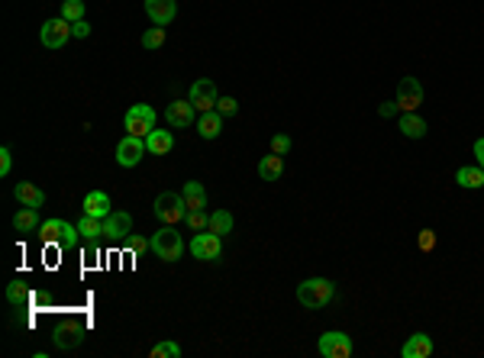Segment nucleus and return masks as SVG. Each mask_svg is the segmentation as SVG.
Listing matches in <instances>:
<instances>
[{"label": "nucleus", "mask_w": 484, "mask_h": 358, "mask_svg": "<svg viewBox=\"0 0 484 358\" xmlns=\"http://www.w3.org/2000/svg\"><path fill=\"white\" fill-rule=\"evenodd\" d=\"M14 197L16 200H20L23 207H36V210H39V207L45 204V190L43 188H36L33 181H20L14 188Z\"/></svg>", "instance_id": "obj_18"}, {"label": "nucleus", "mask_w": 484, "mask_h": 358, "mask_svg": "<svg viewBox=\"0 0 484 358\" xmlns=\"http://www.w3.org/2000/svg\"><path fill=\"white\" fill-rule=\"evenodd\" d=\"M133 232V217L127 210H113L110 217H104V236L113 242H123V239Z\"/></svg>", "instance_id": "obj_14"}, {"label": "nucleus", "mask_w": 484, "mask_h": 358, "mask_svg": "<svg viewBox=\"0 0 484 358\" xmlns=\"http://www.w3.org/2000/svg\"><path fill=\"white\" fill-rule=\"evenodd\" d=\"M149 152V146H146V139L142 136H123L119 139V146H117V165L119 168H136V165L142 162V155Z\"/></svg>", "instance_id": "obj_8"}, {"label": "nucleus", "mask_w": 484, "mask_h": 358, "mask_svg": "<svg viewBox=\"0 0 484 358\" xmlns=\"http://www.w3.org/2000/svg\"><path fill=\"white\" fill-rule=\"evenodd\" d=\"M7 303H10V307H23V303H29V288H26V281L14 278V281L7 284Z\"/></svg>", "instance_id": "obj_28"}, {"label": "nucleus", "mask_w": 484, "mask_h": 358, "mask_svg": "<svg viewBox=\"0 0 484 358\" xmlns=\"http://www.w3.org/2000/svg\"><path fill=\"white\" fill-rule=\"evenodd\" d=\"M188 249H190V255L200 261H220V255H223V236H217V232H210V229L194 232Z\"/></svg>", "instance_id": "obj_6"}, {"label": "nucleus", "mask_w": 484, "mask_h": 358, "mask_svg": "<svg viewBox=\"0 0 484 358\" xmlns=\"http://www.w3.org/2000/svg\"><path fill=\"white\" fill-rule=\"evenodd\" d=\"M475 158H478V165L484 168V139H478V142H475Z\"/></svg>", "instance_id": "obj_40"}, {"label": "nucleus", "mask_w": 484, "mask_h": 358, "mask_svg": "<svg viewBox=\"0 0 484 358\" xmlns=\"http://www.w3.org/2000/svg\"><path fill=\"white\" fill-rule=\"evenodd\" d=\"M400 355L404 358H429L433 355V336H426V332H414V336L404 342Z\"/></svg>", "instance_id": "obj_17"}, {"label": "nucleus", "mask_w": 484, "mask_h": 358, "mask_svg": "<svg viewBox=\"0 0 484 358\" xmlns=\"http://www.w3.org/2000/svg\"><path fill=\"white\" fill-rule=\"evenodd\" d=\"M149 355L152 358H181V345L171 342V339H165V342H155Z\"/></svg>", "instance_id": "obj_30"}, {"label": "nucleus", "mask_w": 484, "mask_h": 358, "mask_svg": "<svg viewBox=\"0 0 484 358\" xmlns=\"http://www.w3.org/2000/svg\"><path fill=\"white\" fill-rule=\"evenodd\" d=\"M217 110L223 113V116H236V113H239V100L236 97H220L217 100Z\"/></svg>", "instance_id": "obj_36"}, {"label": "nucleus", "mask_w": 484, "mask_h": 358, "mask_svg": "<svg viewBox=\"0 0 484 358\" xmlns=\"http://www.w3.org/2000/svg\"><path fill=\"white\" fill-rule=\"evenodd\" d=\"M142 7H146L149 20H152L155 26H168L178 16V0H146Z\"/></svg>", "instance_id": "obj_15"}, {"label": "nucleus", "mask_w": 484, "mask_h": 358, "mask_svg": "<svg viewBox=\"0 0 484 358\" xmlns=\"http://www.w3.org/2000/svg\"><path fill=\"white\" fill-rule=\"evenodd\" d=\"M378 113H381V119H391V116H397V113H400L397 100H384V104L378 107Z\"/></svg>", "instance_id": "obj_39"}, {"label": "nucleus", "mask_w": 484, "mask_h": 358, "mask_svg": "<svg viewBox=\"0 0 484 358\" xmlns=\"http://www.w3.org/2000/svg\"><path fill=\"white\" fill-rule=\"evenodd\" d=\"M85 213H91V217H110L113 213V204H110V194H104V190H91V194L85 197Z\"/></svg>", "instance_id": "obj_19"}, {"label": "nucleus", "mask_w": 484, "mask_h": 358, "mask_svg": "<svg viewBox=\"0 0 484 358\" xmlns=\"http://www.w3.org/2000/svg\"><path fill=\"white\" fill-rule=\"evenodd\" d=\"M62 16L68 23L85 20V0H62Z\"/></svg>", "instance_id": "obj_31"}, {"label": "nucleus", "mask_w": 484, "mask_h": 358, "mask_svg": "<svg viewBox=\"0 0 484 358\" xmlns=\"http://www.w3.org/2000/svg\"><path fill=\"white\" fill-rule=\"evenodd\" d=\"M165 119H168L171 129H188L197 123V110L190 100H175V104H168V110H165Z\"/></svg>", "instance_id": "obj_13"}, {"label": "nucleus", "mask_w": 484, "mask_h": 358, "mask_svg": "<svg viewBox=\"0 0 484 358\" xmlns=\"http://www.w3.org/2000/svg\"><path fill=\"white\" fill-rule=\"evenodd\" d=\"M14 229L16 232H36V229H39V210H36V207L16 210L14 213Z\"/></svg>", "instance_id": "obj_26"}, {"label": "nucleus", "mask_w": 484, "mask_h": 358, "mask_svg": "<svg viewBox=\"0 0 484 358\" xmlns=\"http://www.w3.org/2000/svg\"><path fill=\"white\" fill-rule=\"evenodd\" d=\"M271 152L274 155H288L291 152V136H284V133L271 136Z\"/></svg>", "instance_id": "obj_35"}, {"label": "nucleus", "mask_w": 484, "mask_h": 358, "mask_svg": "<svg viewBox=\"0 0 484 358\" xmlns=\"http://www.w3.org/2000/svg\"><path fill=\"white\" fill-rule=\"evenodd\" d=\"M284 175V158H281V155H265V158H262L259 162V178L262 181H278V178Z\"/></svg>", "instance_id": "obj_24"}, {"label": "nucleus", "mask_w": 484, "mask_h": 358, "mask_svg": "<svg viewBox=\"0 0 484 358\" xmlns=\"http://www.w3.org/2000/svg\"><path fill=\"white\" fill-rule=\"evenodd\" d=\"M77 232H81V239L85 242H97L100 236H104V219L100 217H91V213H81V219H77Z\"/></svg>", "instance_id": "obj_23"}, {"label": "nucleus", "mask_w": 484, "mask_h": 358, "mask_svg": "<svg viewBox=\"0 0 484 358\" xmlns=\"http://www.w3.org/2000/svg\"><path fill=\"white\" fill-rule=\"evenodd\" d=\"M333 297H336V284L330 278H307V281L297 284V300L307 310H323Z\"/></svg>", "instance_id": "obj_1"}, {"label": "nucleus", "mask_w": 484, "mask_h": 358, "mask_svg": "<svg viewBox=\"0 0 484 358\" xmlns=\"http://www.w3.org/2000/svg\"><path fill=\"white\" fill-rule=\"evenodd\" d=\"M397 107L404 113H416L420 110V104H423V85L416 81V77H400V85H397Z\"/></svg>", "instance_id": "obj_12"}, {"label": "nucleus", "mask_w": 484, "mask_h": 358, "mask_svg": "<svg viewBox=\"0 0 484 358\" xmlns=\"http://www.w3.org/2000/svg\"><path fill=\"white\" fill-rule=\"evenodd\" d=\"M316 352H320L323 358H352V355H355V342H352L349 332L330 330V332H323V336H320Z\"/></svg>", "instance_id": "obj_5"}, {"label": "nucleus", "mask_w": 484, "mask_h": 358, "mask_svg": "<svg viewBox=\"0 0 484 358\" xmlns=\"http://www.w3.org/2000/svg\"><path fill=\"white\" fill-rule=\"evenodd\" d=\"M397 129H400V136H407V139H423L429 126H426V119H423L420 113H404L400 123H397Z\"/></svg>", "instance_id": "obj_21"}, {"label": "nucleus", "mask_w": 484, "mask_h": 358, "mask_svg": "<svg viewBox=\"0 0 484 358\" xmlns=\"http://www.w3.org/2000/svg\"><path fill=\"white\" fill-rule=\"evenodd\" d=\"M223 113L220 110H207V113H200V116H197V133H200V139H217L220 133H223Z\"/></svg>", "instance_id": "obj_16"}, {"label": "nucleus", "mask_w": 484, "mask_h": 358, "mask_svg": "<svg viewBox=\"0 0 484 358\" xmlns=\"http://www.w3.org/2000/svg\"><path fill=\"white\" fill-rule=\"evenodd\" d=\"M210 232H217V236H230L232 232V213L230 210H213L210 213V226H207Z\"/></svg>", "instance_id": "obj_27"}, {"label": "nucleus", "mask_w": 484, "mask_h": 358, "mask_svg": "<svg viewBox=\"0 0 484 358\" xmlns=\"http://www.w3.org/2000/svg\"><path fill=\"white\" fill-rule=\"evenodd\" d=\"M188 100H190V104H194V110H197V113L217 110V100H220L217 85H213L210 77H200V81H194V85H190Z\"/></svg>", "instance_id": "obj_10"}, {"label": "nucleus", "mask_w": 484, "mask_h": 358, "mask_svg": "<svg viewBox=\"0 0 484 358\" xmlns=\"http://www.w3.org/2000/svg\"><path fill=\"white\" fill-rule=\"evenodd\" d=\"M155 129V110L149 104H133L127 110V133L129 136H142L146 139Z\"/></svg>", "instance_id": "obj_9"}, {"label": "nucleus", "mask_w": 484, "mask_h": 358, "mask_svg": "<svg viewBox=\"0 0 484 358\" xmlns=\"http://www.w3.org/2000/svg\"><path fill=\"white\" fill-rule=\"evenodd\" d=\"M152 213L161 219V223L178 226V223L188 219V200H184V194H175V190H161V194L155 197Z\"/></svg>", "instance_id": "obj_4"}, {"label": "nucleus", "mask_w": 484, "mask_h": 358, "mask_svg": "<svg viewBox=\"0 0 484 358\" xmlns=\"http://www.w3.org/2000/svg\"><path fill=\"white\" fill-rule=\"evenodd\" d=\"M149 242H152L155 259H161V261H178L184 255V239H181V232H178V226L161 223V229L155 232Z\"/></svg>", "instance_id": "obj_3"}, {"label": "nucleus", "mask_w": 484, "mask_h": 358, "mask_svg": "<svg viewBox=\"0 0 484 358\" xmlns=\"http://www.w3.org/2000/svg\"><path fill=\"white\" fill-rule=\"evenodd\" d=\"M456 184L465 190H478L484 188V168L481 165H462V168L456 171Z\"/></svg>", "instance_id": "obj_22"}, {"label": "nucleus", "mask_w": 484, "mask_h": 358, "mask_svg": "<svg viewBox=\"0 0 484 358\" xmlns=\"http://www.w3.org/2000/svg\"><path fill=\"white\" fill-rule=\"evenodd\" d=\"M36 236H39V242H45V246H62V249H75L77 242H81L77 226L65 223V219H45V223H39Z\"/></svg>", "instance_id": "obj_2"}, {"label": "nucleus", "mask_w": 484, "mask_h": 358, "mask_svg": "<svg viewBox=\"0 0 484 358\" xmlns=\"http://www.w3.org/2000/svg\"><path fill=\"white\" fill-rule=\"evenodd\" d=\"M184 223H188L194 232H204L207 226H210V217H207L204 210H188V219H184Z\"/></svg>", "instance_id": "obj_32"}, {"label": "nucleus", "mask_w": 484, "mask_h": 358, "mask_svg": "<svg viewBox=\"0 0 484 358\" xmlns=\"http://www.w3.org/2000/svg\"><path fill=\"white\" fill-rule=\"evenodd\" d=\"M436 242H439V239H436V232H433V229H420V236H416V246H420L423 252H433Z\"/></svg>", "instance_id": "obj_34"}, {"label": "nucleus", "mask_w": 484, "mask_h": 358, "mask_svg": "<svg viewBox=\"0 0 484 358\" xmlns=\"http://www.w3.org/2000/svg\"><path fill=\"white\" fill-rule=\"evenodd\" d=\"M123 249H129L133 255H142L146 249H152V242H146L142 236H136V232H129L127 239H123Z\"/></svg>", "instance_id": "obj_33"}, {"label": "nucleus", "mask_w": 484, "mask_h": 358, "mask_svg": "<svg viewBox=\"0 0 484 358\" xmlns=\"http://www.w3.org/2000/svg\"><path fill=\"white\" fill-rule=\"evenodd\" d=\"M71 36H75V39H87V36H91V23L87 20L71 23Z\"/></svg>", "instance_id": "obj_38"}, {"label": "nucleus", "mask_w": 484, "mask_h": 358, "mask_svg": "<svg viewBox=\"0 0 484 358\" xmlns=\"http://www.w3.org/2000/svg\"><path fill=\"white\" fill-rule=\"evenodd\" d=\"M161 45H165V26H152L142 33V49L155 52V49H161Z\"/></svg>", "instance_id": "obj_29"}, {"label": "nucleus", "mask_w": 484, "mask_h": 358, "mask_svg": "<svg viewBox=\"0 0 484 358\" xmlns=\"http://www.w3.org/2000/svg\"><path fill=\"white\" fill-rule=\"evenodd\" d=\"M85 336H87L85 326L75 323V320H65V323L55 326V336H52V342H55V349L71 352V349H81V345H85Z\"/></svg>", "instance_id": "obj_11"}, {"label": "nucleus", "mask_w": 484, "mask_h": 358, "mask_svg": "<svg viewBox=\"0 0 484 358\" xmlns=\"http://www.w3.org/2000/svg\"><path fill=\"white\" fill-rule=\"evenodd\" d=\"M39 39H43L45 49H65V45H68V39H75V36H71V23L65 20V16L45 20L43 29H39Z\"/></svg>", "instance_id": "obj_7"}, {"label": "nucleus", "mask_w": 484, "mask_h": 358, "mask_svg": "<svg viewBox=\"0 0 484 358\" xmlns=\"http://www.w3.org/2000/svg\"><path fill=\"white\" fill-rule=\"evenodd\" d=\"M181 194H184V200H188V210H204L207 207V190L200 181H188L181 188Z\"/></svg>", "instance_id": "obj_25"}, {"label": "nucleus", "mask_w": 484, "mask_h": 358, "mask_svg": "<svg viewBox=\"0 0 484 358\" xmlns=\"http://www.w3.org/2000/svg\"><path fill=\"white\" fill-rule=\"evenodd\" d=\"M146 146H149V155H168L175 148V136H171V129H152L146 136Z\"/></svg>", "instance_id": "obj_20"}, {"label": "nucleus", "mask_w": 484, "mask_h": 358, "mask_svg": "<svg viewBox=\"0 0 484 358\" xmlns=\"http://www.w3.org/2000/svg\"><path fill=\"white\" fill-rule=\"evenodd\" d=\"M10 168H14V152H10V148L4 146V148H0V175L7 178Z\"/></svg>", "instance_id": "obj_37"}]
</instances>
